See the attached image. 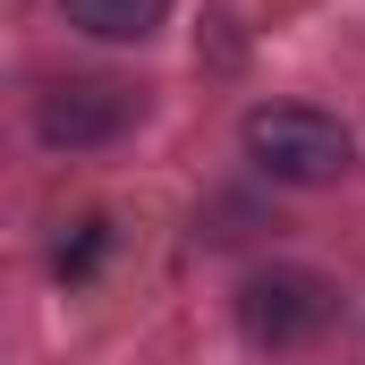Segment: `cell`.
Returning <instances> with one entry per match:
<instances>
[{"instance_id": "obj_4", "label": "cell", "mask_w": 365, "mask_h": 365, "mask_svg": "<svg viewBox=\"0 0 365 365\" xmlns=\"http://www.w3.org/2000/svg\"><path fill=\"white\" fill-rule=\"evenodd\" d=\"M60 9H68V26L93 34V43H145L170 17V0H60Z\"/></svg>"}, {"instance_id": "obj_5", "label": "cell", "mask_w": 365, "mask_h": 365, "mask_svg": "<svg viewBox=\"0 0 365 365\" xmlns=\"http://www.w3.org/2000/svg\"><path fill=\"white\" fill-rule=\"evenodd\" d=\"M110 247V221H77V247H60V272L77 280V272H93V255Z\"/></svg>"}, {"instance_id": "obj_2", "label": "cell", "mask_w": 365, "mask_h": 365, "mask_svg": "<svg viewBox=\"0 0 365 365\" xmlns=\"http://www.w3.org/2000/svg\"><path fill=\"white\" fill-rule=\"evenodd\" d=\"M238 323H247L255 349H306L340 323V289L323 272H306V264H272V272H255L238 289Z\"/></svg>"}, {"instance_id": "obj_1", "label": "cell", "mask_w": 365, "mask_h": 365, "mask_svg": "<svg viewBox=\"0 0 365 365\" xmlns=\"http://www.w3.org/2000/svg\"><path fill=\"white\" fill-rule=\"evenodd\" d=\"M247 162L280 187H331L349 179L357 136L314 102H264V110H247Z\"/></svg>"}, {"instance_id": "obj_3", "label": "cell", "mask_w": 365, "mask_h": 365, "mask_svg": "<svg viewBox=\"0 0 365 365\" xmlns=\"http://www.w3.org/2000/svg\"><path fill=\"white\" fill-rule=\"evenodd\" d=\"M136 119V93L119 86V77H68V86H51L34 102V128H43V145H110L119 128Z\"/></svg>"}]
</instances>
